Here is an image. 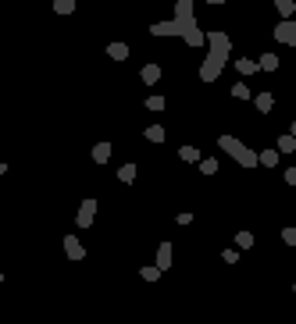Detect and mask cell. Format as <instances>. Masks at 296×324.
<instances>
[{
  "instance_id": "f1b7e54d",
  "label": "cell",
  "mask_w": 296,
  "mask_h": 324,
  "mask_svg": "<svg viewBox=\"0 0 296 324\" xmlns=\"http://www.w3.org/2000/svg\"><path fill=\"white\" fill-rule=\"evenodd\" d=\"M285 185H296V168H289V171H285Z\"/></svg>"
},
{
  "instance_id": "3957f363",
  "label": "cell",
  "mask_w": 296,
  "mask_h": 324,
  "mask_svg": "<svg viewBox=\"0 0 296 324\" xmlns=\"http://www.w3.org/2000/svg\"><path fill=\"white\" fill-rule=\"evenodd\" d=\"M218 146H221V150H225L229 157H236L243 168H257V153H253L250 146H243V143H239L236 136H221V139H218Z\"/></svg>"
},
{
  "instance_id": "4dcf8cb0",
  "label": "cell",
  "mask_w": 296,
  "mask_h": 324,
  "mask_svg": "<svg viewBox=\"0 0 296 324\" xmlns=\"http://www.w3.org/2000/svg\"><path fill=\"white\" fill-rule=\"evenodd\" d=\"M0 175H8V164H4V160H0Z\"/></svg>"
},
{
  "instance_id": "2e32d148",
  "label": "cell",
  "mask_w": 296,
  "mask_h": 324,
  "mask_svg": "<svg viewBox=\"0 0 296 324\" xmlns=\"http://www.w3.org/2000/svg\"><path fill=\"white\" fill-rule=\"evenodd\" d=\"M236 68H239V75H253V71H257V64H253L250 57H239V61H236Z\"/></svg>"
},
{
  "instance_id": "d6986e66",
  "label": "cell",
  "mask_w": 296,
  "mask_h": 324,
  "mask_svg": "<svg viewBox=\"0 0 296 324\" xmlns=\"http://www.w3.org/2000/svg\"><path fill=\"white\" fill-rule=\"evenodd\" d=\"M179 157L193 164V160H200V150H196V146H182V150H179Z\"/></svg>"
},
{
  "instance_id": "9a60e30c",
  "label": "cell",
  "mask_w": 296,
  "mask_h": 324,
  "mask_svg": "<svg viewBox=\"0 0 296 324\" xmlns=\"http://www.w3.org/2000/svg\"><path fill=\"white\" fill-rule=\"evenodd\" d=\"M271 107H275V96H271V93H257V111H261V114H268Z\"/></svg>"
},
{
  "instance_id": "f546056e",
  "label": "cell",
  "mask_w": 296,
  "mask_h": 324,
  "mask_svg": "<svg viewBox=\"0 0 296 324\" xmlns=\"http://www.w3.org/2000/svg\"><path fill=\"white\" fill-rule=\"evenodd\" d=\"M289 136H292V139H296V121H292V125H289Z\"/></svg>"
},
{
  "instance_id": "7c38bea8",
  "label": "cell",
  "mask_w": 296,
  "mask_h": 324,
  "mask_svg": "<svg viewBox=\"0 0 296 324\" xmlns=\"http://www.w3.org/2000/svg\"><path fill=\"white\" fill-rule=\"evenodd\" d=\"M275 150H278V153H296V139H292L289 132H282V136H278V146H275Z\"/></svg>"
},
{
  "instance_id": "4316f807",
  "label": "cell",
  "mask_w": 296,
  "mask_h": 324,
  "mask_svg": "<svg viewBox=\"0 0 296 324\" xmlns=\"http://www.w3.org/2000/svg\"><path fill=\"white\" fill-rule=\"evenodd\" d=\"M282 239H285V246H296V228H285Z\"/></svg>"
},
{
  "instance_id": "52a82bcc",
  "label": "cell",
  "mask_w": 296,
  "mask_h": 324,
  "mask_svg": "<svg viewBox=\"0 0 296 324\" xmlns=\"http://www.w3.org/2000/svg\"><path fill=\"white\" fill-rule=\"evenodd\" d=\"M64 253H68V260H82V257H86V250H82V242L75 235H64Z\"/></svg>"
},
{
  "instance_id": "8fae6325",
  "label": "cell",
  "mask_w": 296,
  "mask_h": 324,
  "mask_svg": "<svg viewBox=\"0 0 296 324\" xmlns=\"http://www.w3.org/2000/svg\"><path fill=\"white\" fill-rule=\"evenodd\" d=\"M257 71H278V57H275V54H261Z\"/></svg>"
},
{
  "instance_id": "484cf974",
  "label": "cell",
  "mask_w": 296,
  "mask_h": 324,
  "mask_svg": "<svg viewBox=\"0 0 296 324\" xmlns=\"http://www.w3.org/2000/svg\"><path fill=\"white\" fill-rule=\"evenodd\" d=\"M157 278H161L157 267H143V281H157Z\"/></svg>"
},
{
  "instance_id": "d6a6232c",
  "label": "cell",
  "mask_w": 296,
  "mask_h": 324,
  "mask_svg": "<svg viewBox=\"0 0 296 324\" xmlns=\"http://www.w3.org/2000/svg\"><path fill=\"white\" fill-rule=\"evenodd\" d=\"M0 285H4V274H0Z\"/></svg>"
},
{
  "instance_id": "e0dca14e",
  "label": "cell",
  "mask_w": 296,
  "mask_h": 324,
  "mask_svg": "<svg viewBox=\"0 0 296 324\" xmlns=\"http://www.w3.org/2000/svg\"><path fill=\"white\" fill-rule=\"evenodd\" d=\"M54 11L57 15H71L75 11V0H54Z\"/></svg>"
},
{
  "instance_id": "5b68a950",
  "label": "cell",
  "mask_w": 296,
  "mask_h": 324,
  "mask_svg": "<svg viewBox=\"0 0 296 324\" xmlns=\"http://www.w3.org/2000/svg\"><path fill=\"white\" fill-rule=\"evenodd\" d=\"M93 218H97V199L90 196V199H86V203H82V207H79V218H75V221H79L82 228H90V225H93Z\"/></svg>"
},
{
  "instance_id": "7402d4cb",
  "label": "cell",
  "mask_w": 296,
  "mask_h": 324,
  "mask_svg": "<svg viewBox=\"0 0 296 324\" xmlns=\"http://www.w3.org/2000/svg\"><path fill=\"white\" fill-rule=\"evenodd\" d=\"M200 171H203V175H214V171H218V160H214V157L200 160Z\"/></svg>"
},
{
  "instance_id": "277c9868",
  "label": "cell",
  "mask_w": 296,
  "mask_h": 324,
  "mask_svg": "<svg viewBox=\"0 0 296 324\" xmlns=\"http://www.w3.org/2000/svg\"><path fill=\"white\" fill-rule=\"evenodd\" d=\"M271 36L278 39V43H285V47H296V22H292V18H289V22H278Z\"/></svg>"
},
{
  "instance_id": "5bb4252c",
  "label": "cell",
  "mask_w": 296,
  "mask_h": 324,
  "mask_svg": "<svg viewBox=\"0 0 296 324\" xmlns=\"http://www.w3.org/2000/svg\"><path fill=\"white\" fill-rule=\"evenodd\" d=\"M257 164L275 168V164H278V150H264V153H257Z\"/></svg>"
},
{
  "instance_id": "836d02e7",
  "label": "cell",
  "mask_w": 296,
  "mask_h": 324,
  "mask_svg": "<svg viewBox=\"0 0 296 324\" xmlns=\"http://www.w3.org/2000/svg\"><path fill=\"white\" fill-rule=\"evenodd\" d=\"M292 292H296V285H292Z\"/></svg>"
},
{
  "instance_id": "ffe728a7",
  "label": "cell",
  "mask_w": 296,
  "mask_h": 324,
  "mask_svg": "<svg viewBox=\"0 0 296 324\" xmlns=\"http://www.w3.org/2000/svg\"><path fill=\"white\" fill-rule=\"evenodd\" d=\"M146 139H150V143H164V129H161V125H150V129H146Z\"/></svg>"
},
{
  "instance_id": "8992f818",
  "label": "cell",
  "mask_w": 296,
  "mask_h": 324,
  "mask_svg": "<svg viewBox=\"0 0 296 324\" xmlns=\"http://www.w3.org/2000/svg\"><path fill=\"white\" fill-rule=\"evenodd\" d=\"M157 271H172V242H161L157 246Z\"/></svg>"
},
{
  "instance_id": "ba28073f",
  "label": "cell",
  "mask_w": 296,
  "mask_h": 324,
  "mask_svg": "<svg viewBox=\"0 0 296 324\" xmlns=\"http://www.w3.org/2000/svg\"><path fill=\"white\" fill-rule=\"evenodd\" d=\"M107 57H111V61H125V57H129V43H121V39H114V43L107 47Z\"/></svg>"
},
{
  "instance_id": "9c48e42d",
  "label": "cell",
  "mask_w": 296,
  "mask_h": 324,
  "mask_svg": "<svg viewBox=\"0 0 296 324\" xmlns=\"http://www.w3.org/2000/svg\"><path fill=\"white\" fill-rule=\"evenodd\" d=\"M275 8H278V15H282V22H289V18L296 15V0H275Z\"/></svg>"
},
{
  "instance_id": "603a6c76",
  "label": "cell",
  "mask_w": 296,
  "mask_h": 324,
  "mask_svg": "<svg viewBox=\"0 0 296 324\" xmlns=\"http://www.w3.org/2000/svg\"><path fill=\"white\" fill-rule=\"evenodd\" d=\"M118 178H121V182H132V178H136V164H125V168L118 171Z\"/></svg>"
},
{
  "instance_id": "ac0fdd59",
  "label": "cell",
  "mask_w": 296,
  "mask_h": 324,
  "mask_svg": "<svg viewBox=\"0 0 296 324\" xmlns=\"http://www.w3.org/2000/svg\"><path fill=\"white\" fill-rule=\"evenodd\" d=\"M150 32H154V36H172V22H154Z\"/></svg>"
},
{
  "instance_id": "4fadbf2b",
  "label": "cell",
  "mask_w": 296,
  "mask_h": 324,
  "mask_svg": "<svg viewBox=\"0 0 296 324\" xmlns=\"http://www.w3.org/2000/svg\"><path fill=\"white\" fill-rule=\"evenodd\" d=\"M139 75H143V82H146V86H154L157 78H161V68H157V64H143V71H139Z\"/></svg>"
},
{
  "instance_id": "7a4b0ae2",
  "label": "cell",
  "mask_w": 296,
  "mask_h": 324,
  "mask_svg": "<svg viewBox=\"0 0 296 324\" xmlns=\"http://www.w3.org/2000/svg\"><path fill=\"white\" fill-rule=\"evenodd\" d=\"M207 43H210V54H207V61L200 64V78H203V82H214V78L221 75V68H225V61H229L232 39H229L225 32H210Z\"/></svg>"
},
{
  "instance_id": "1f68e13d",
  "label": "cell",
  "mask_w": 296,
  "mask_h": 324,
  "mask_svg": "<svg viewBox=\"0 0 296 324\" xmlns=\"http://www.w3.org/2000/svg\"><path fill=\"white\" fill-rule=\"evenodd\" d=\"M203 4H225V0H203Z\"/></svg>"
},
{
  "instance_id": "6da1fadb",
  "label": "cell",
  "mask_w": 296,
  "mask_h": 324,
  "mask_svg": "<svg viewBox=\"0 0 296 324\" xmlns=\"http://www.w3.org/2000/svg\"><path fill=\"white\" fill-rule=\"evenodd\" d=\"M172 36H182L189 47H203V43H207L203 29H200V25H196V18H193V0H179V4H175Z\"/></svg>"
},
{
  "instance_id": "83f0119b",
  "label": "cell",
  "mask_w": 296,
  "mask_h": 324,
  "mask_svg": "<svg viewBox=\"0 0 296 324\" xmlns=\"http://www.w3.org/2000/svg\"><path fill=\"white\" fill-rule=\"evenodd\" d=\"M221 260H225V264H236V260H239V253H236V250H225V253H221Z\"/></svg>"
},
{
  "instance_id": "44dd1931",
  "label": "cell",
  "mask_w": 296,
  "mask_h": 324,
  "mask_svg": "<svg viewBox=\"0 0 296 324\" xmlns=\"http://www.w3.org/2000/svg\"><path fill=\"white\" fill-rule=\"evenodd\" d=\"M236 246H239V250H250V246H253V235H250V232H239V235H236Z\"/></svg>"
},
{
  "instance_id": "30bf717a",
  "label": "cell",
  "mask_w": 296,
  "mask_h": 324,
  "mask_svg": "<svg viewBox=\"0 0 296 324\" xmlns=\"http://www.w3.org/2000/svg\"><path fill=\"white\" fill-rule=\"evenodd\" d=\"M93 160H97V164H107V160H111V143H97L93 146Z\"/></svg>"
},
{
  "instance_id": "cb8c5ba5",
  "label": "cell",
  "mask_w": 296,
  "mask_h": 324,
  "mask_svg": "<svg viewBox=\"0 0 296 324\" xmlns=\"http://www.w3.org/2000/svg\"><path fill=\"white\" fill-rule=\"evenodd\" d=\"M232 96H236V100H250V89H246L243 82H236V86H232Z\"/></svg>"
},
{
  "instance_id": "d4e9b609",
  "label": "cell",
  "mask_w": 296,
  "mask_h": 324,
  "mask_svg": "<svg viewBox=\"0 0 296 324\" xmlns=\"http://www.w3.org/2000/svg\"><path fill=\"white\" fill-rule=\"evenodd\" d=\"M146 107H150V111H164V96H150Z\"/></svg>"
}]
</instances>
